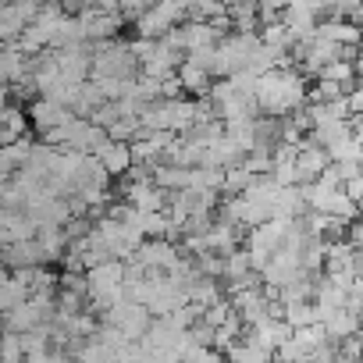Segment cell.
<instances>
[]
</instances>
